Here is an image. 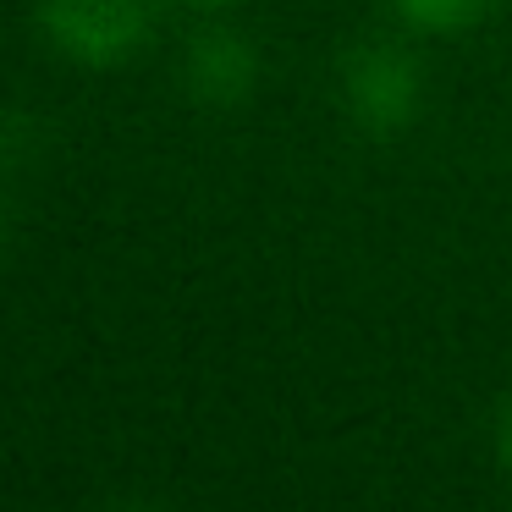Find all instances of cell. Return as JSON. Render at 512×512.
I'll return each instance as SVG.
<instances>
[{"mask_svg":"<svg viewBox=\"0 0 512 512\" xmlns=\"http://www.w3.org/2000/svg\"><path fill=\"white\" fill-rule=\"evenodd\" d=\"M34 28L72 67H127L155 39V0H34Z\"/></svg>","mask_w":512,"mask_h":512,"instance_id":"cell-1","label":"cell"},{"mask_svg":"<svg viewBox=\"0 0 512 512\" xmlns=\"http://www.w3.org/2000/svg\"><path fill=\"white\" fill-rule=\"evenodd\" d=\"M336 100L347 122L369 138H397L419 122L424 111V67L408 45L391 39H364L336 67Z\"/></svg>","mask_w":512,"mask_h":512,"instance_id":"cell-2","label":"cell"},{"mask_svg":"<svg viewBox=\"0 0 512 512\" xmlns=\"http://www.w3.org/2000/svg\"><path fill=\"white\" fill-rule=\"evenodd\" d=\"M259 83V50L237 28H199L182 56V89L210 111H232Z\"/></svg>","mask_w":512,"mask_h":512,"instance_id":"cell-3","label":"cell"},{"mask_svg":"<svg viewBox=\"0 0 512 512\" xmlns=\"http://www.w3.org/2000/svg\"><path fill=\"white\" fill-rule=\"evenodd\" d=\"M391 6L419 34H463V28L485 23L501 0H391Z\"/></svg>","mask_w":512,"mask_h":512,"instance_id":"cell-4","label":"cell"},{"mask_svg":"<svg viewBox=\"0 0 512 512\" xmlns=\"http://www.w3.org/2000/svg\"><path fill=\"white\" fill-rule=\"evenodd\" d=\"M496 452H501V463H507V474H512V397H507L501 424H496Z\"/></svg>","mask_w":512,"mask_h":512,"instance_id":"cell-5","label":"cell"},{"mask_svg":"<svg viewBox=\"0 0 512 512\" xmlns=\"http://www.w3.org/2000/svg\"><path fill=\"white\" fill-rule=\"evenodd\" d=\"M100 512H166L160 501H138V496H127V501H111V507H100Z\"/></svg>","mask_w":512,"mask_h":512,"instance_id":"cell-6","label":"cell"},{"mask_svg":"<svg viewBox=\"0 0 512 512\" xmlns=\"http://www.w3.org/2000/svg\"><path fill=\"white\" fill-rule=\"evenodd\" d=\"M188 6H204V12H215V6H237V0H188Z\"/></svg>","mask_w":512,"mask_h":512,"instance_id":"cell-7","label":"cell"},{"mask_svg":"<svg viewBox=\"0 0 512 512\" xmlns=\"http://www.w3.org/2000/svg\"><path fill=\"white\" fill-rule=\"evenodd\" d=\"M0 248H6V204H0Z\"/></svg>","mask_w":512,"mask_h":512,"instance_id":"cell-8","label":"cell"}]
</instances>
